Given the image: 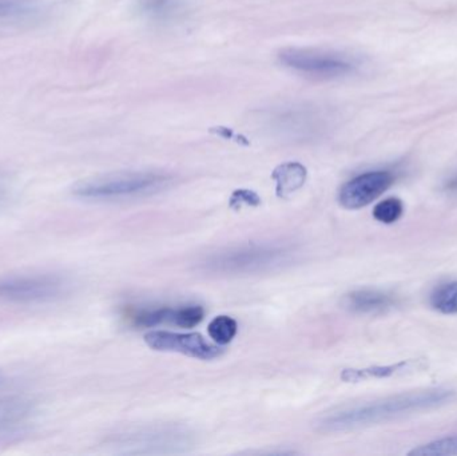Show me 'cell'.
Instances as JSON below:
<instances>
[{"mask_svg":"<svg viewBox=\"0 0 457 456\" xmlns=\"http://www.w3.org/2000/svg\"><path fill=\"white\" fill-rule=\"evenodd\" d=\"M64 281L56 275L5 276L0 278V300L11 303L50 302L63 294Z\"/></svg>","mask_w":457,"mask_h":456,"instance_id":"8992f818","label":"cell"},{"mask_svg":"<svg viewBox=\"0 0 457 456\" xmlns=\"http://www.w3.org/2000/svg\"><path fill=\"white\" fill-rule=\"evenodd\" d=\"M4 198H5V189H4V187H2V185H0V203H2L3 201H4Z\"/></svg>","mask_w":457,"mask_h":456,"instance_id":"7402d4cb","label":"cell"},{"mask_svg":"<svg viewBox=\"0 0 457 456\" xmlns=\"http://www.w3.org/2000/svg\"><path fill=\"white\" fill-rule=\"evenodd\" d=\"M397 300L386 292L361 289L344 297V307L356 313H384L391 311Z\"/></svg>","mask_w":457,"mask_h":456,"instance_id":"9c48e42d","label":"cell"},{"mask_svg":"<svg viewBox=\"0 0 457 456\" xmlns=\"http://www.w3.org/2000/svg\"><path fill=\"white\" fill-rule=\"evenodd\" d=\"M32 404L21 398L0 399V434L18 427L31 415Z\"/></svg>","mask_w":457,"mask_h":456,"instance_id":"7c38bea8","label":"cell"},{"mask_svg":"<svg viewBox=\"0 0 457 456\" xmlns=\"http://www.w3.org/2000/svg\"><path fill=\"white\" fill-rule=\"evenodd\" d=\"M423 364L420 361H407L403 363L395 364V366L388 367H372L367 369H345L341 374V379L344 382H360V380L383 379V377H394V375L407 374V372H413L415 369H421Z\"/></svg>","mask_w":457,"mask_h":456,"instance_id":"8fae6325","label":"cell"},{"mask_svg":"<svg viewBox=\"0 0 457 456\" xmlns=\"http://www.w3.org/2000/svg\"><path fill=\"white\" fill-rule=\"evenodd\" d=\"M293 257L295 251L285 244H249L211 254L201 261L200 269L216 276L254 275L285 267Z\"/></svg>","mask_w":457,"mask_h":456,"instance_id":"7a4b0ae2","label":"cell"},{"mask_svg":"<svg viewBox=\"0 0 457 456\" xmlns=\"http://www.w3.org/2000/svg\"><path fill=\"white\" fill-rule=\"evenodd\" d=\"M432 308L445 313V315H456L457 313V281L442 284L435 288L429 299Z\"/></svg>","mask_w":457,"mask_h":456,"instance_id":"5bb4252c","label":"cell"},{"mask_svg":"<svg viewBox=\"0 0 457 456\" xmlns=\"http://www.w3.org/2000/svg\"><path fill=\"white\" fill-rule=\"evenodd\" d=\"M410 456H447L457 455V435L437 439L428 444L413 449L408 452Z\"/></svg>","mask_w":457,"mask_h":456,"instance_id":"e0dca14e","label":"cell"},{"mask_svg":"<svg viewBox=\"0 0 457 456\" xmlns=\"http://www.w3.org/2000/svg\"><path fill=\"white\" fill-rule=\"evenodd\" d=\"M237 321L228 316H219L209 324V336L219 345H227L237 335Z\"/></svg>","mask_w":457,"mask_h":456,"instance_id":"2e32d148","label":"cell"},{"mask_svg":"<svg viewBox=\"0 0 457 456\" xmlns=\"http://www.w3.org/2000/svg\"><path fill=\"white\" fill-rule=\"evenodd\" d=\"M271 177L277 184V195L279 198H287L305 184L306 169L298 162L282 163L276 168Z\"/></svg>","mask_w":457,"mask_h":456,"instance_id":"30bf717a","label":"cell"},{"mask_svg":"<svg viewBox=\"0 0 457 456\" xmlns=\"http://www.w3.org/2000/svg\"><path fill=\"white\" fill-rule=\"evenodd\" d=\"M279 59L289 69L319 79L346 77L356 70V64L345 56L313 50L292 48L284 51Z\"/></svg>","mask_w":457,"mask_h":456,"instance_id":"5b68a950","label":"cell"},{"mask_svg":"<svg viewBox=\"0 0 457 456\" xmlns=\"http://www.w3.org/2000/svg\"><path fill=\"white\" fill-rule=\"evenodd\" d=\"M139 4L153 21H168L181 12L184 0H139Z\"/></svg>","mask_w":457,"mask_h":456,"instance_id":"4fadbf2b","label":"cell"},{"mask_svg":"<svg viewBox=\"0 0 457 456\" xmlns=\"http://www.w3.org/2000/svg\"><path fill=\"white\" fill-rule=\"evenodd\" d=\"M145 342L152 350L181 353L201 361H212L222 353L221 348L206 342L200 334L153 331L145 335Z\"/></svg>","mask_w":457,"mask_h":456,"instance_id":"52a82bcc","label":"cell"},{"mask_svg":"<svg viewBox=\"0 0 457 456\" xmlns=\"http://www.w3.org/2000/svg\"><path fill=\"white\" fill-rule=\"evenodd\" d=\"M261 198L252 190L239 189L231 195L230 208L239 209L242 206H257L260 205Z\"/></svg>","mask_w":457,"mask_h":456,"instance_id":"ffe728a7","label":"cell"},{"mask_svg":"<svg viewBox=\"0 0 457 456\" xmlns=\"http://www.w3.org/2000/svg\"><path fill=\"white\" fill-rule=\"evenodd\" d=\"M391 171H368L346 182L341 189L338 200L346 209H360L370 205L394 184Z\"/></svg>","mask_w":457,"mask_h":456,"instance_id":"ba28073f","label":"cell"},{"mask_svg":"<svg viewBox=\"0 0 457 456\" xmlns=\"http://www.w3.org/2000/svg\"><path fill=\"white\" fill-rule=\"evenodd\" d=\"M205 318V310L201 305H187L177 310L176 326L181 328H193Z\"/></svg>","mask_w":457,"mask_h":456,"instance_id":"d6986e66","label":"cell"},{"mask_svg":"<svg viewBox=\"0 0 457 456\" xmlns=\"http://www.w3.org/2000/svg\"><path fill=\"white\" fill-rule=\"evenodd\" d=\"M171 182L173 177L155 171L114 173L78 182L72 193L77 197L90 200L146 197L168 189Z\"/></svg>","mask_w":457,"mask_h":456,"instance_id":"3957f363","label":"cell"},{"mask_svg":"<svg viewBox=\"0 0 457 456\" xmlns=\"http://www.w3.org/2000/svg\"><path fill=\"white\" fill-rule=\"evenodd\" d=\"M40 0H0V21L23 19L39 11Z\"/></svg>","mask_w":457,"mask_h":456,"instance_id":"9a60e30c","label":"cell"},{"mask_svg":"<svg viewBox=\"0 0 457 456\" xmlns=\"http://www.w3.org/2000/svg\"><path fill=\"white\" fill-rule=\"evenodd\" d=\"M193 435L179 426H150L123 434L117 442L125 454H174L187 452Z\"/></svg>","mask_w":457,"mask_h":456,"instance_id":"277c9868","label":"cell"},{"mask_svg":"<svg viewBox=\"0 0 457 456\" xmlns=\"http://www.w3.org/2000/svg\"><path fill=\"white\" fill-rule=\"evenodd\" d=\"M403 203L399 198L381 201L373 209V217L383 224H394L403 214Z\"/></svg>","mask_w":457,"mask_h":456,"instance_id":"ac0fdd59","label":"cell"},{"mask_svg":"<svg viewBox=\"0 0 457 456\" xmlns=\"http://www.w3.org/2000/svg\"><path fill=\"white\" fill-rule=\"evenodd\" d=\"M445 189H447L448 192L457 193V176L453 177L450 181H447V184H445Z\"/></svg>","mask_w":457,"mask_h":456,"instance_id":"44dd1931","label":"cell"},{"mask_svg":"<svg viewBox=\"0 0 457 456\" xmlns=\"http://www.w3.org/2000/svg\"><path fill=\"white\" fill-rule=\"evenodd\" d=\"M453 399H455V393L448 390L408 394V395L396 396V398L386 399V401L375 402L364 406L349 407V409L329 412L316 420V428L327 433L352 430V428L386 422L392 418L410 414V412L435 409V407L450 403Z\"/></svg>","mask_w":457,"mask_h":456,"instance_id":"6da1fadb","label":"cell"}]
</instances>
